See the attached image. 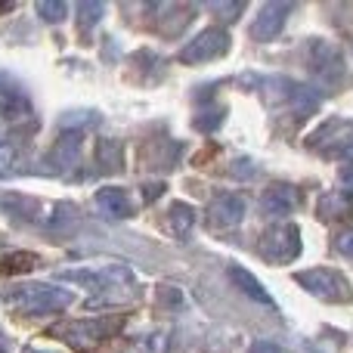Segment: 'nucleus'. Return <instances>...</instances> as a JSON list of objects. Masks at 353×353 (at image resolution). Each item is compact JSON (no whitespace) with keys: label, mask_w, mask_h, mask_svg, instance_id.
I'll return each instance as SVG.
<instances>
[{"label":"nucleus","mask_w":353,"mask_h":353,"mask_svg":"<svg viewBox=\"0 0 353 353\" xmlns=\"http://www.w3.org/2000/svg\"><path fill=\"white\" fill-rule=\"evenodd\" d=\"M257 93L263 97V103L270 109H288L294 115H310L319 105V93L313 87L288 78H261L257 81Z\"/></svg>","instance_id":"7ed1b4c3"},{"label":"nucleus","mask_w":353,"mask_h":353,"mask_svg":"<svg viewBox=\"0 0 353 353\" xmlns=\"http://www.w3.org/2000/svg\"><path fill=\"white\" fill-rule=\"evenodd\" d=\"M0 208H3L10 217L22 220V223H47L50 208L41 199H31V195H16V192H3L0 195Z\"/></svg>","instance_id":"4468645a"},{"label":"nucleus","mask_w":353,"mask_h":353,"mask_svg":"<svg viewBox=\"0 0 353 353\" xmlns=\"http://www.w3.org/2000/svg\"><path fill=\"white\" fill-rule=\"evenodd\" d=\"M301 230L294 223H273L261 239H257V254L263 261L276 263V267H285V263L298 261L301 257Z\"/></svg>","instance_id":"423d86ee"},{"label":"nucleus","mask_w":353,"mask_h":353,"mask_svg":"<svg viewBox=\"0 0 353 353\" xmlns=\"http://www.w3.org/2000/svg\"><path fill=\"white\" fill-rule=\"evenodd\" d=\"M353 217V201L344 192H325L319 199V220L325 223H341Z\"/></svg>","instance_id":"f3484780"},{"label":"nucleus","mask_w":353,"mask_h":353,"mask_svg":"<svg viewBox=\"0 0 353 353\" xmlns=\"http://www.w3.org/2000/svg\"><path fill=\"white\" fill-rule=\"evenodd\" d=\"M248 353H285V350H282L279 344H273V341H254Z\"/></svg>","instance_id":"cd10ccee"},{"label":"nucleus","mask_w":353,"mask_h":353,"mask_svg":"<svg viewBox=\"0 0 353 353\" xmlns=\"http://www.w3.org/2000/svg\"><path fill=\"white\" fill-rule=\"evenodd\" d=\"M22 149L12 146V143H3L0 140V176H12L22 171Z\"/></svg>","instance_id":"412c9836"},{"label":"nucleus","mask_w":353,"mask_h":353,"mask_svg":"<svg viewBox=\"0 0 353 353\" xmlns=\"http://www.w3.org/2000/svg\"><path fill=\"white\" fill-rule=\"evenodd\" d=\"M105 12V6L103 3H81L78 6V19H81V25H84V28H93V25L99 22V16H103Z\"/></svg>","instance_id":"393cba45"},{"label":"nucleus","mask_w":353,"mask_h":353,"mask_svg":"<svg viewBox=\"0 0 353 353\" xmlns=\"http://www.w3.org/2000/svg\"><path fill=\"white\" fill-rule=\"evenodd\" d=\"M97 161L103 171H121L124 168V146L118 140H99L97 143Z\"/></svg>","instance_id":"aec40b11"},{"label":"nucleus","mask_w":353,"mask_h":353,"mask_svg":"<svg viewBox=\"0 0 353 353\" xmlns=\"http://www.w3.org/2000/svg\"><path fill=\"white\" fill-rule=\"evenodd\" d=\"M288 16H292V3H285V0H270V3H263L254 16V25H251V37L261 43L279 37Z\"/></svg>","instance_id":"9d476101"},{"label":"nucleus","mask_w":353,"mask_h":353,"mask_svg":"<svg viewBox=\"0 0 353 353\" xmlns=\"http://www.w3.org/2000/svg\"><path fill=\"white\" fill-rule=\"evenodd\" d=\"M168 350V335L165 332H146L143 338H137L124 353H165Z\"/></svg>","instance_id":"4be33fe9"},{"label":"nucleus","mask_w":353,"mask_h":353,"mask_svg":"<svg viewBox=\"0 0 353 353\" xmlns=\"http://www.w3.org/2000/svg\"><path fill=\"white\" fill-rule=\"evenodd\" d=\"M245 208H248L245 195H239V192H223V195H217V199L208 205L205 220H208V226H211V230H230V226H239V223H242Z\"/></svg>","instance_id":"9b49d317"},{"label":"nucleus","mask_w":353,"mask_h":353,"mask_svg":"<svg viewBox=\"0 0 353 353\" xmlns=\"http://www.w3.org/2000/svg\"><path fill=\"white\" fill-rule=\"evenodd\" d=\"M121 323L124 319H78V323H68L62 329H56V335L78 350H90V347H99L103 341H109L121 329Z\"/></svg>","instance_id":"6e6552de"},{"label":"nucleus","mask_w":353,"mask_h":353,"mask_svg":"<svg viewBox=\"0 0 353 353\" xmlns=\"http://www.w3.org/2000/svg\"><path fill=\"white\" fill-rule=\"evenodd\" d=\"M31 115H34V109H31V103L22 93L10 90V87H0V121L22 124V121H31Z\"/></svg>","instance_id":"dca6fc26"},{"label":"nucleus","mask_w":353,"mask_h":353,"mask_svg":"<svg viewBox=\"0 0 353 353\" xmlns=\"http://www.w3.org/2000/svg\"><path fill=\"white\" fill-rule=\"evenodd\" d=\"M37 267V257L34 254H10V257H0V273L12 276V273H31Z\"/></svg>","instance_id":"b1692460"},{"label":"nucleus","mask_w":353,"mask_h":353,"mask_svg":"<svg viewBox=\"0 0 353 353\" xmlns=\"http://www.w3.org/2000/svg\"><path fill=\"white\" fill-rule=\"evenodd\" d=\"M230 47H232L230 31L220 28V25H211V28L195 34L192 41L180 50V62H186V65H205V62H214V59H220V56H226Z\"/></svg>","instance_id":"1a4fd4ad"},{"label":"nucleus","mask_w":353,"mask_h":353,"mask_svg":"<svg viewBox=\"0 0 353 353\" xmlns=\"http://www.w3.org/2000/svg\"><path fill=\"white\" fill-rule=\"evenodd\" d=\"M34 12H37V19L56 25L68 16V6H65V0H41V3H34Z\"/></svg>","instance_id":"5701e85b"},{"label":"nucleus","mask_w":353,"mask_h":353,"mask_svg":"<svg viewBox=\"0 0 353 353\" xmlns=\"http://www.w3.org/2000/svg\"><path fill=\"white\" fill-rule=\"evenodd\" d=\"M301 205V192L292 183H270L261 192V208L270 217H288Z\"/></svg>","instance_id":"ddd939ff"},{"label":"nucleus","mask_w":353,"mask_h":353,"mask_svg":"<svg viewBox=\"0 0 353 353\" xmlns=\"http://www.w3.org/2000/svg\"><path fill=\"white\" fill-rule=\"evenodd\" d=\"M294 282L304 292H310L313 298L329 301V304H350L353 301V285L347 282V276L338 273V270H329V267L301 270V273H294Z\"/></svg>","instance_id":"39448f33"},{"label":"nucleus","mask_w":353,"mask_h":353,"mask_svg":"<svg viewBox=\"0 0 353 353\" xmlns=\"http://www.w3.org/2000/svg\"><path fill=\"white\" fill-rule=\"evenodd\" d=\"M242 10H245L242 3H211V12H217V16H223V19H236Z\"/></svg>","instance_id":"bb28decb"},{"label":"nucleus","mask_w":353,"mask_h":353,"mask_svg":"<svg viewBox=\"0 0 353 353\" xmlns=\"http://www.w3.org/2000/svg\"><path fill=\"white\" fill-rule=\"evenodd\" d=\"M81 146H84V130L81 128H65L59 134V140L53 143V149H50L47 161L56 168V171H68V168L81 159Z\"/></svg>","instance_id":"2eb2a0df"},{"label":"nucleus","mask_w":353,"mask_h":353,"mask_svg":"<svg viewBox=\"0 0 353 353\" xmlns=\"http://www.w3.org/2000/svg\"><path fill=\"white\" fill-rule=\"evenodd\" d=\"M168 230H171L176 239H189V236H192V230H195L192 205H186V201H174V205L168 208Z\"/></svg>","instance_id":"6ab92c4d"},{"label":"nucleus","mask_w":353,"mask_h":353,"mask_svg":"<svg viewBox=\"0 0 353 353\" xmlns=\"http://www.w3.org/2000/svg\"><path fill=\"white\" fill-rule=\"evenodd\" d=\"M25 353H50V350H34V347H28V350H25Z\"/></svg>","instance_id":"c756f323"},{"label":"nucleus","mask_w":353,"mask_h":353,"mask_svg":"<svg viewBox=\"0 0 353 353\" xmlns=\"http://www.w3.org/2000/svg\"><path fill=\"white\" fill-rule=\"evenodd\" d=\"M304 146L323 159H353V121L329 118L304 137Z\"/></svg>","instance_id":"20e7f679"},{"label":"nucleus","mask_w":353,"mask_h":353,"mask_svg":"<svg viewBox=\"0 0 353 353\" xmlns=\"http://www.w3.org/2000/svg\"><path fill=\"white\" fill-rule=\"evenodd\" d=\"M74 294L50 282H25L6 292V304L19 313H31V316H43V313H59L72 304Z\"/></svg>","instance_id":"f03ea898"},{"label":"nucleus","mask_w":353,"mask_h":353,"mask_svg":"<svg viewBox=\"0 0 353 353\" xmlns=\"http://www.w3.org/2000/svg\"><path fill=\"white\" fill-rule=\"evenodd\" d=\"M93 205L105 220H130L137 214V201L124 186H105L93 195Z\"/></svg>","instance_id":"f8f14e48"},{"label":"nucleus","mask_w":353,"mask_h":353,"mask_svg":"<svg viewBox=\"0 0 353 353\" xmlns=\"http://www.w3.org/2000/svg\"><path fill=\"white\" fill-rule=\"evenodd\" d=\"M307 68L310 74L325 87H338L347 78V62L344 53L329 41H310L307 43Z\"/></svg>","instance_id":"0eeeda50"},{"label":"nucleus","mask_w":353,"mask_h":353,"mask_svg":"<svg viewBox=\"0 0 353 353\" xmlns=\"http://www.w3.org/2000/svg\"><path fill=\"white\" fill-rule=\"evenodd\" d=\"M341 186H344V189H353V165H347V168L341 171Z\"/></svg>","instance_id":"c85d7f7f"},{"label":"nucleus","mask_w":353,"mask_h":353,"mask_svg":"<svg viewBox=\"0 0 353 353\" xmlns=\"http://www.w3.org/2000/svg\"><path fill=\"white\" fill-rule=\"evenodd\" d=\"M335 248L341 251V254L347 257V261H353V226H350V230H344L341 236L335 239Z\"/></svg>","instance_id":"a878e982"},{"label":"nucleus","mask_w":353,"mask_h":353,"mask_svg":"<svg viewBox=\"0 0 353 353\" xmlns=\"http://www.w3.org/2000/svg\"><path fill=\"white\" fill-rule=\"evenodd\" d=\"M59 279L81 285L87 292H93L97 298L90 301V307H124L137 301V285L134 270L124 263H87V267H65L59 270Z\"/></svg>","instance_id":"f257e3e1"},{"label":"nucleus","mask_w":353,"mask_h":353,"mask_svg":"<svg viewBox=\"0 0 353 353\" xmlns=\"http://www.w3.org/2000/svg\"><path fill=\"white\" fill-rule=\"evenodd\" d=\"M230 279L236 282V288H242V294H245V298H251L254 304L273 307V298H270V292H267V288H263L261 282H257L245 267H230Z\"/></svg>","instance_id":"a211bd4d"}]
</instances>
